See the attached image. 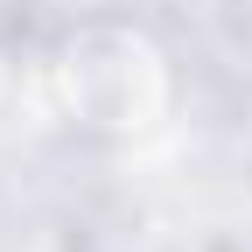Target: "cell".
<instances>
[{
	"mask_svg": "<svg viewBox=\"0 0 252 252\" xmlns=\"http://www.w3.org/2000/svg\"><path fill=\"white\" fill-rule=\"evenodd\" d=\"M35 91L49 119H63L70 133L133 147L147 133H161L175 112V63L154 42V28L91 14L49 42V56L35 63Z\"/></svg>",
	"mask_w": 252,
	"mask_h": 252,
	"instance_id": "obj_1",
	"label": "cell"
}]
</instances>
